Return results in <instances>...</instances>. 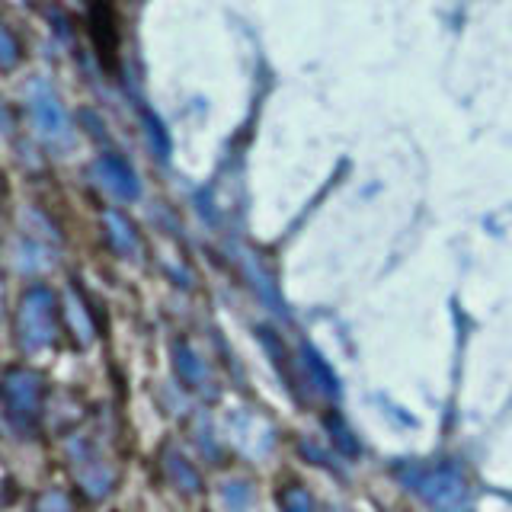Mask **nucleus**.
Segmentation results:
<instances>
[{
    "mask_svg": "<svg viewBox=\"0 0 512 512\" xmlns=\"http://www.w3.org/2000/svg\"><path fill=\"white\" fill-rule=\"evenodd\" d=\"M407 484L436 512H468V484L448 468H410Z\"/></svg>",
    "mask_w": 512,
    "mask_h": 512,
    "instance_id": "obj_1",
    "label": "nucleus"
},
{
    "mask_svg": "<svg viewBox=\"0 0 512 512\" xmlns=\"http://www.w3.org/2000/svg\"><path fill=\"white\" fill-rule=\"evenodd\" d=\"M4 397H7V413L13 423H32L39 416V407H42V384L32 372H10L7 375V388H4Z\"/></svg>",
    "mask_w": 512,
    "mask_h": 512,
    "instance_id": "obj_3",
    "label": "nucleus"
},
{
    "mask_svg": "<svg viewBox=\"0 0 512 512\" xmlns=\"http://www.w3.org/2000/svg\"><path fill=\"white\" fill-rule=\"evenodd\" d=\"M279 503H282V512H314L311 493L301 487H285L279 493Z\"/></svg>",
    "mask_w": 512,
    "mask_h": 512,
    "instance_id": "obj_7",
    "label": "nucleus"
},
{
    "mask_svg": "<svg viewBox=\"0 0 512 512\" xmlns=\"http://www.w3.org/2000/svg\"><path fill=\"white\" fill-rule=\"evenodd\" d=\"M36 512H71V506H68V500H64L61 493H45L39 500V506H36Z\"/></svg>",
    "mask_w": 512,
    "mask_h": 512,
    "instance_id": "obj_9",
    "label": "nucleus"
},
{
    "mask_svg": "<svg viewBox=\"0 0 512 512\" xmlns=\"http://www.w3.org/2000/svg\"><path fill=\"white\" fill-rule=\"evenodd\" d=\"M106 221H109V237L116 240V244L122 247V250H128V247H135V234H132V224H125L119 215H106Z\"/></svg>",
    "mask_w": 512,
    "mask_h": 512,
    "instance_id": "obj_8",
    "label": "nucleus"
},
{
    "mask_svg": "<svg viewBox=\"0 0 512 512\" xmlns=\"http://www.w3.org/2000/svg\"><path fill=\"white\" fill-rule=\"evenodd\" d=\"M96 173L103 176V183L109 186V189H116L119 196H138V180H135V173L128 170L119 157H103L100 164H96Z\"/></svg>",
    "mask_w": 512,
    "mask_h": 512,
    "instance_id": "obj_6",
    "label": "nucleus"
},
{
    "mask_svg": "<svg viewBox=\"0 0 512 512\" xmlns=\"http://www.w3.org/2000/svg\"><path fill=\"white\" fill-rule=\"evenodd\" d=\"M32 119H36L39 135L48 144H68V138H71L68 116H64L58 96L48 87H36V93H32Z\"/></svg>",
    "mask_w": 512,
    "mask_h": 512,
    "instance_id": "obj_4",
    "label": "nucleus"
},
{
    "mask_svg": "<svg viewBox=\"0 0 512 512\" xmlns=\"http://www.w3.org/2000/svg\"><path fill=\"white\" fill-rule=\"evenodd\" d=\"M228 432H231V439H234V445L240 448V452H247L253 458H263L272 448V429L253 413L228 416Z\"/></svg>",
    "mask_w": 512,
    "mask_h": 512,
    "instance_id": "obj_5",
    "label": "nucleus"
},
{
    "mask_svg": "<svg viewBox=\"0 0 512 512\" xmlns=\"http://www.w3.org/2000/svg\"><path fill=\"white\" fill-rule=\"evenodd\" d=\"M4 45H7V58H4V64L10 68L13 64V58H16V52H13V36H10V29H4Z\"/></svg>",
    "mask_w": 512,
    "mask_h": 512,
    "instance_id": "obj_10",
    "label": "nucleus"
},
{
    "mask_svg": "<svg viewBox=\"0 0 512 512\" xmlns=\"http://www.w3.org/2000/svg\"><path fill=\"white\" fill-rule=\"evenodd\" d=\"M16 333L23 349H42L55 336V295L48 288H29L16 311Z\"/></svg>",
    "mask_w": 512,
    "mask_h": 512,
    "instance_id": "obj_2",
    "label": "nucleus"
}]
</instances>
